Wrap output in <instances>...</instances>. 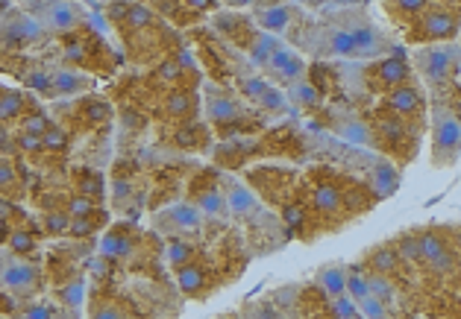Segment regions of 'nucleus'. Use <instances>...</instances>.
<instances>
[{
	"label": "nucleus",
	"mask_w": 461,
	"mask_h": 319,
	"mask_svg": "<svg viewBox=\"0 0 461 319\" xmlns=\"http://www.w3.org/2000/svg\"><path fill=\"white\" fill-rule=\"evenodd\" d=\"M461 149V121L447 111V109H435V138H432V156L438 164H450Z\"/></svg>",
	"instance_id": "1"
},
{
	"label": "nucleus",
	"mask_w": 461,
	"mask_h": 319,
	"mask_svg": "<svg viewBox=\"0 0 461 319\" xmlns=\"http://www.w3.org/2000/svg\"><path fill=\"white\" fill-rule=\"evenodd\" d=\"M162 76H164V79H174V76H179V68H176V65H164V68H162Z\"/></svg>",
	"instance_id": "57"
},
{
	"label": "nucleus",
	"mask_w": 461,
	"mask_h": 319,
	"mask_svg": "<svg viewBox=\"0 0 461 319\" xmlns=\"http://www.w3.org/2000/svg\"><path fill=\"white\" fill-rule=\"evenodd\" d=\"M394 6L400 9V15L411 18V15H420V12L429 9V0H394Z\"/></svg>",
	"instance_id": "41"
},
{
	"label": "nucleus",
	"mask_w": 461,
	"mask_h": 319,
	"mask_svg": "<svg viewBox=\"0 0 461 319\" xmlns=\"http://www.w3.org/2000/svg\"><path fill=\"white\" fill-rule=\"evenodd\" d=\"M68 231H71V234H77V238H86V234H91V231H94V223L89 220V217H74Z\"/></svg>",
	"instance_id": "47"
},
{
	"label": "nucleus",
	"mask_w": 461,
	"mask_h": 319,
	"mask_svg": "<svg viewBox=\"0 0 461 319\" xmlns=\"http://www.w3.org/2000/svg\"><path fill=\"white\" fill-rule=\"evenodd\" d=\"M21 109H24L21 91H15V88H4V91H0V117H4V121H12V117H18Z\"/></svg>",
	"instance_id": "25"
},
{
	"label": "nucleus",
	"mask_w": 461,
	"mask_h": 319,
	"mask_svg": "<svg viewBox=\"0 0 461 319\" xmlns=\"http://www.w3.org/2000/svg\"><path fill=\"white\" fill-rule=\"evenodd\" d=\"M335 4H358V0H335Z\"/></svg>",
	"instance_id": "60"
},
{
	"label": "nucleus",
	"mask_w": 461,
	"mask_h": 319,
	"mask_svg": "<svg viewBox=\"0 0 461 319\" xmlns=\"http://www.w3.org/2000/svg\"><path fill=\"white\" fill-rule=\"evenodd\" d=\"M18 144L27 149V153H36V149H41V147H44V138H41V135H24V132H21Z\"/></svg>",
	"instance_id": "51"
},
{
	"label": "nucleus",
	"mask_w": 461,
	"mask_h": 319,
	"mask_svg": "<svg viewBox=\"0 0 461 319\" xmlns=\"http://www.w3.org/2000/svg\"><path fill=\"white\" fill-rule=\"evenodd\" d=\"M68 211H71V217H91V211H94V203H91L89 196H77V199H71Z\"/></svg>",
	"instance_id": "44"
},
{
	"label": "nucleus",
	"mask_w": 461,
	"mask_h": 319,
	"mask_svg": "<svg viewBox=\"0 0 461 319\" xmlns=\"http://www.w3.org/2000/svg\"><path fill=\"white\" fill-rule=\"evenodd\" d=\"M358 305H356V301L353 299H344V296H338L335 299V316L338 319H358Z\"/></svg>",
	"instance_id": "42"
},
{
	"label": "nucleus",
	"mask_w": 461,
	"mask_h": 319,
	"mask_svg": "<svg viewBox=\"0 0 461 319\" xmlns=\"http://www.w3.org/2000/svg\"><path fill=\"white\" fill-rule=\"evenodd\" d=\"M126 21H129V27H136V29H141V27H147L153 21V12L147 9V6H141V4H133L126 9Z\"/></svg>",
	"instance_id": "38"
},
{
	"label": "nucleus",
	"mask_w": 461,
	"mask_h": 319,
	"mask_svg": "<svg viewBox=\"0 0 461 319\" xmlns=\"http://www.w3.org/2000/svg\"><path fill=\"white\" fill-rule=\"evenodd\" d=\"M89 82L82 79V74L74 71H56L53 74V94H79Z\"/></svg>",
	"instance_id": "22"
},
{
	"label": "nucleus",
	"mask_w": 461,
	"mask_h": 319,
	"mask_svg": "<svg viewBox=\"0 0 461 319\" xmlns=\"http://www.w3.org/2000/svg\"><path fill=\"white\" fill-rule=\"evenodd\" d=\"M329 50L338 56H358V47H356V39L350 29H338L329 36Z\"/></svg>",
	"instance_id": "26"
},
{
	"label": "nucleus",
	"mask_w": 461,
	"mask_h": 319,
	"mask_svg": "<svg viewBox=\"0 0 461 319\" xmlns=\"http://www.w3.org/2000/svg\"><path fill=\"white\" fill-rule=\"evenodd\" d=\"M455 59H461L455 47H423V50H417L415 65L432 86H441V82L455 71Z\"/></svg>",
	"instance_id": "2"
},
{
	"label": "nucleus",
	"mask_w": 461,
	"mask_h": 319,
	"mask_svg": "<svg viewBox=\"0 0 461 319\" xmlns=\"http://www.w3.org/2000/svg\"><path fill=\"white\" fill-rule=\"evenodd\" d=\"M24 319H53L51 316V308H44V305H30L24 311Z\"/></svg>",
	"instance_id": "52"
},
{
	"label": "nucleus",
	"mask_w": 461,
	"mask_h": 319,
	"mask_svg": "<svg viewBox=\"0 0 461 319\" xmlns=\"http://www.w3.org/2000/svg\"><path fill=\"white\" fill-rule=\"evenodd\" d=\"M162 220H171L176 229L191 231V229H200V223H203V211L197 208V205H174V208L164 211Z\"/></svg>",
	"instance_id": "15"
},
{
	"label": "nucleus",
	"mask_w": 461,
	"mask_h": 319,
	"mask_svg": "<svg viewBox=\"0 0 461 319\" xmlns=\"http://www.w3.org/2000/svg\"><path fill=\"white\" fill-rule=\"evenodd\" d=\"M420 252H423V261L429 264L435 273H450L455 266V255L447 249L441 234H435V231L420 234Z\"/></svg>",
	"instance_id": "5"
},
{
	"label": "nucleus",
	"mask_w": 461,
	"mask_h": 319,
	"mask_svg": "<svg viewBox=\"0 0 461 319\" xmlns=\"http://www.w3.org/2000/svg\"><path fill=\"white\" fill-rule=\"evenodd\" d=\"M191 255H194V249H191L186 240H171V243H168V261H171L174 266L191 264Z\"/></svg>",
	"instance_id": "32"
},
{
	"label": "nucleus",
	"mask_w": 461,
	"mask_h": 319,
	"mask_svg": "<svg viewBox=\"0 0 461 319\" xmlns=\"http://www.w3.org/2000/svg\"><path fill=\"white\" fill-rule=\"evenodd\" d=\"M376 132H379V138L405 141V138H408L405 117H400V114H382V117H379V123H376Z\"/></svg>",
	"instance_id": "19"
},
{
	"label": "nucleus",
	"mask_w": 461,
	"mask_h": 319,
	"mask_svg": "<svg viewBox=\"0 0 461 319\" xmlns=\"http://www.w3.org/2000/svg\"><path fill=\"white\" fill-rule=\"evenodd\" d=\"M194 203L206 217H223L226 214V196L223 191H218L215 184H206V188H194Z\"/></svg>",
	"instance_id": "11"
},
{
	"label": "nucleus",
	"mask_w": 461,
	"mask_h": 319,
	"mask_svg": "<svg viewBox=\"0 0 461 319\" xmlns=\"http://www.w3.org/2000/svg\"><path fill=\"white\" fill-rule=\"evenodd\" d=\"M318 281L323 284V290L329 296H344V290H347V273L341 270V266H323V270L318 273Z\"/></svg>",
	"instance_id": "20"
},
{
	"label": "nucleus",
	"mask_w": 461,
	"mask_h": 319,
	"mask_svg": "<svg viewBox=\"0 0 461 319\" xmlns=\"http://www.w3.org/2000/svg\"><path fill=\"white\" fill-rule=\"evenodd\" d=\"M41 138H44V147H47V149H62L65 144H68V141H65V132H62V129H56V126L47 129Z\"/></svg>",
	"instance_id": "46"
},
{
	"label": "nucleus",
	"mask_w": 461,
	"mask_h": 319,
	"mask_svg": "<svg viewBox=\"0 0 461 319\" xmlns=\"http://www.w3.org/2000/svg\"><path fill=\"white\" fill-rule=\"evenodd\" d=\"M206 114L215 123H226V121H235V117L241 114V109H238V103H235L233 97H226V94L212 88L209 91V100H206Z\"/></svg>",
	"instance_id": "9"
},
{
	"label": "nucleus",
	"mask_w": 461,
	"mask_h": 319,
	"mask_svg": "<svg viewBox=\"0 0 461 319\" xmlns=\"http://www.w3.org/2000/svg\"><path fill=\"white\" fill-rule=\"evenodd\" d=\"M276 41L273 39H268V36H259L256 41H253V50H250V59L253 62H259V65H268L271 62V56L276 53Z\"/></svg>",
	"instance_id": "29"
},
{
	"label": "nucleus",
	"mask_w": 461,
	"mask_h": 319,
	"mask_svg": "<svg viewBox=\"0 0 461 319\" xmlns=\"http://www.w3.org/2000/svg\"><path fill=\"white\" fill-rule=\"evenodd\" d=\"M82 296H86V284H82V278H74L71 284L59 287V301H65L68 308H79L82 305Z\"/></svg>",
	"instance_id": "28"
},
{
	"label": "nucleus",
	"mask_w": 461,
	"mask_h": 319,
	"mask_svg": "<svg viewBox=\"0 0 461 319\" xmlns=\"http://www.w3.org/2000/svg\"><path fill=\"white\" fill-rule=\"evenodd\" d=\"M455 246H458V252H461V229H458V234H455Z\"/></svg>",
	"instance_id": "59"
},
{
	"label": "nucleus",
	"mask_w": 461,
	"mask_h": 319,
	"mask_svg": "<svg viewBox=\"0 0 461 319\" xmlns=\"http://www.w3.org/2000/svg\"><path fill=\"white\" fill-rule=\"evenodd\" d=\"M283 220L288 223V229L300 231V229L306 226V214H303V208H297V205H285V208H283Z\"/></svg>",
	"instance_id": "43"
},
{
	"label": "nucleus",
	"mask_w": 461,
	"mask_h": 319,
	"mask_svg": "<svg viewBox=\"0 0 461 319\" xmlns=\"http://www.w3.org/2000/svg\"><path fill=\"white\" fill-rule=\"evenodd\" d=\"M39 278V270L32 264H24V261H6L4 264V287L12 290V293H24L30 290L32 284Z\"/></svg>",
	"instance_id": "8"
},
{
	"label": "nucleus",
	"mask_w": 461,
	"mask_h": 319,
	"mask_svg": "<svg viewBox=\"0 0 461 319\" xmlns=\"http://www.w3.org/2000/svg\"><path fill=\"white\" fill-rule=\"evenodd\" d=\"M385 109H391L394 114H400V117H420L423 114V94L415 88V86H397V88H391L388 100H385Z\"/></svg>",
	"instance_id": "6"
},
{
	"label": "nucleus",
	"mask_w": 461,
	"mask_h": 319,
	"mask_svg": "<svg viewBox=\"0 0 461 319\" xmlns=\"http://www.w3.org/2000/svg\"><path fill=\"white\" fill-rule=\"evenodd\" d=\"M368 281H370V296H376V299H382L385 305L394 299V284L382 276V273H373V276H368Z\"/></svg>",
	"instance_id": "33"
},
{
	"label": "nucleus",
	"mask_w": 461,
	"mask_h": 319,
	"mask_svg": "<svg viewBox=\"0 0 461 319\" xmlns=\"http://www.w3.org/2000/svg\"><path fill=\"white\" fill-rule=\"evenodd\" d=\"M458 4H461V0H458Z\"/></svg>",
	"instance_id": "62"
},
{
	"label": "nucleus",
	"mask_w": 461,
	"mask_h": 319,
	"mask_svg": "<svg viewBox=\"0 0 461 319\" xmlns=\"http://www.w3.org/2000/svg\"><path fill=\"white\" fill-rule=\"evenodd\" d=\"M59 319H65V316H59Z\"/></svg>",
	"instance_id": "61"
},
{
	"label": "nucleus",
	"mask_w": 461,
	"mask_h": 319,
	"mask_svg": "<svg viewBox=\"0 0 461 319\" xmlns=\"http://www.w3.org/2000/svg\"><path fill=\"white\" fill-rule=\"evenodd\" d=\"M350 32H353V39H356L358 56H376V53H382V50H385L382 36H379V32H376L370 24H361V27L350 29Z\"/></svg>",
	"instance_id": "14"
},
{
	"label": "nucleus",
	"mask_w": 461,
	"mask_h": 319,
	"mask_svg": "<svg viewBox=\"0 0 461 319\" xmlns=\"http://www.w3.org/2000/svg\"><path fill=\"white\" fill-rule=\"evenodd\" d=\"M44 21H51V27H56V29H71L79 21V12L68 0H53V4H47V9H44Z\"/></svg>",
	"instance_id": "13"
},
{
	"label": "nucleus",
	"mask_w": 461,
	"mask_h": 319,
	"mask_svg": "<svg viewBox=\"0 0 461 319\" xmlns=\"http://www.w3.org/2000/svg\"><path fill=\"white\" fill-rule=\"evenodd\" d=\"M221 184H223V196H226V205H229V211L233 214H238V217H256L259 214V199H256V194L247 188V184H241V182H235V179H221Z\"/></svg>",
	"instance_id": "4"
},
{
	"label": "nucleus",
	"mask_w": 461,
	"mask_h": 319,
	"mask_svg": "<svg viewBox=\"0 0 461 319\" xmlns=\"http://www.w3.org/2000/svg\"><path fill=\"white\" fill-rule=\"evenodd\" d=\"M347 293H350V299L358 305L361 299L370 296V281H368L365 276H358V273H350V276H347Z\"/></svg>",
	"instance_id": "35"
},
{
	"label": "nucleus",
	"mask_w": 461,
	"mask_h": 319,
	"mask_svg": "<svg viewBox=\"0 0 461 319\" xmlns=\"http://www.w3.org/2000/svg\"><path fill=\"white\" fill-rule=\"evenodd\" d=\"M338 135L347 138V141H353V144H368V141H370V129H368L365 123L344 121V123H338Z\"/></svg>",
	"instance_id": "27"
},
{
	"label": "nucleus",
	"mask_w": 461,
	"mask_h": 319,
	"mask_svg": "<svg viewBox=\"0 0 461 319\" xmlns=\"http://www.w3.org/2000/svg\"><path fill=\"white\" fill-rule=\"evenodd\" d=\"M397 184H400V176L397 170L388 164V161H376L373 164V173H370V188L376 194V199H385L391 196L394 191H397Z\"/></svg>",
	"instance_id": "10"
},
{
	"label": "nucleus",
	"mask_w": 461,
	"mask_h": 319,
	"mask_svg": "<svg viewBox=\"0 0 461 319\" xmlns=\"http://www.w3.org/2000/svg\"><path fill=\"white\" fill-rule=\"evenodd\" d=\"M129 249H133V240H129L126 229H115L103 238V255L106 258H126Z\"/></svg>",
	"instance_id": "18"
},
{
	"label": "nucleus",
	"mask_w": 461,
	"mask_h": 319,
	"mask_svg": "<svg viewBox=\"0 0 461 319\" xmlns=\"http://www.w3.org/2000/svg\"><path fill=\"white\" fill-rule=\"evenodd\" d=\"M44 229H47V231H53V234L68 231V229H71V217H68V214H59V211L47 214V217H44Z\"/></svg>",
	"instance_id": "40"
},
{
	"label": "nucleus",
	"mask_w": 461,
	"mask_h": 319,
	"mask_svg": "<svg viewBox=\"0 0 461 319\" xmlns=\"http://www.w3.org/2000/svg\"><path fill=\"white\" fill-rule=\"evenodd\" d=\"M229 6H247V4H259V0H223Z\"/></svg>",
	"instance_id": "58"
},
{
	"label": "nucleus",
	"mask_w": 461,
	"mask_h": 319,
	"mask_svg": "<svg viewBox=\"0 0 461 319\" xmlns=\"http://www.w3.org/2000/svg\"><path fill=\"white\" fill-rule=\"evenodd\" d=\"M341 199H344V208H350V211H368V208L376 203L373 194L368 196V188H365V184H356V188L344 191Z\"/></svg>",
	"instance_id": "24"
},
{
	"label": "nucleus",
	"mask_w": 461,
	"mask_h": 319,
	"mask_svg": "<svg viewBox=\"0 0 461 319\" xmlns=\"http://www.w3.org/2000/svg\"><path fill=\"white\" fill-rule=\"evenodd\" d=\"M259 103L265 109H283V94H279L276 88H265V94L259 97Z\"/></svg>",
	"instance_id": "48"
},
{
	"label": "nucleus",
	"mask_w": 461,
	"mask_h": 319,
	"mask_svg": "<svg viewBox=\"0 0 461 319\" xmlns=\"http://www.w3.org/2000/svg\"><path fill=\"white\" fill-rule=\"evenodd\" d=\"M376 76H379L382 86L397 88V86H405V82H408L411 68H408V62H403V59H385V62L376 65Z\"/></svg>",
	"instance_id": "12"
},
{
	"label": "nucleus",
	"mask_w": 461,
	"mask_h": 319,
	"mask_svg": "<svg viewBox=\"0 0 461 319\" xmlns=\"http://www.w3.org/2000/svg\"><path fill=\"white\" fill-rule=\"evenodd\" d=\"M0 182H4V188H12V182H15V173H12V164L4 158L0 161Z\"/></svg>",
	"instance_id": "53"
},
{
	"label": "nucleus",
	"mask_w": 461,
	"mask_h": 319,
	"mask_svg": "<svg viewBox=\"0 0 461 319\" xmlns=\"http://www.w3.org/2000/svg\"><path fill=\"white\" fill-rule=\"evenodd\" d=\"M86 194H89V196H97V194H100V179H89V182H86Z\"/></svg>",
	"instance_id": "55"
},
{
	"label": "nucleus",
	"mask_w": 461,
	"mask_h": 319,
	"mask_svg": "<svg viewBox=\"0 0 461 319\" xmlns=\"http://www.w3.org/2000/svg\"><path fill=\"white\" fill-rule=\"evenodd\" d=\"M291 100L294 103H300V106H318L320 94H318L315 86H309V82H297V86L291 88Z\"/></svg>",
	"instance_id": "34"
},
{
	"label": "nucleus",
	"mask_w": 461,
	"mask_h": 319,
	"mask_svg": "<svg viewBox=\"0 0 461 319\" xmlns=\"http://www.w3.org/2000/svg\"><path fill=\"white\" fill-rule=\"evenodd\" d=\"M47 129H51V123H47V117L41 111L24 117V135H44Z\"/></svg>",
	"instance_id": "39"
},
{
	"label": "nucleus",
	"mask_w": 461,
	"mask_h": 319,
	"mask_svg": "<svg viewBox=\"0 0 461 319\" xmlns=\"http://www.w3.org/2000/svg\"><path fill=\"white\" fill-rule=\"evenodd\" d=\"M265 82H261V79H256V76H250V79H244V94L247 97H253V100H259L261 94H265Z\"/></svg>",
	"instance_id": "49"
},
{
	"label": "nucleus",
	"mask_w": 461,
	"mask_h": 319,
	"mask_svg": "<svg viewBox=\"0 0 461 319\" xmlns=\"http://www.w3.org/2000/svg\"><path fill=\"white\" fill-rule=\"evenodd\" d=\"M9 249L15 252V255H30V252L36 249V238H32V231L15 229L12 238H9Z\"/></svg>",
	"instance_id": "30"
},
{
	"label": "nucleus",
	"mask_w": 461,
	"mask_h": 319,
	"mask_svg": "<svg viewBox=\"0 0 461 319\" xmlns=\"http://www.w3.org/2000/svg\"><path fill=\"white\" fill-rule=\"evenodd\" d=\"M417 24H420V29L415 32V39H420V41H450L458 32V12H453L447 6H435V9H426V15Z\"/></svg>",
	"instance_id": "3"
},
{
	"label": "nucleus",
	"mask_w": 461,
	"mask_h": 319,
	"mask_svg": "<svg viewBox=\"0 0 461 319\" xmlns=\"http://www.w3.org/2000/svg\"><path fill=\"white\" fill-rule=\"evenodd\" d=\"M186 4H188L191 9H209L212 4H215V0H186Z\"/></svg>",
	"instance_id": "56"
},
{
	"label": "nucleus",
	"mask_w": 461,
	"mask_h": 319,
	"mask_svg": "<svg viewBox=\"0 0 461 319\" xmlns=\"http://www.w3.org/2000/svg\"><path fill=\"white\" fill-rule=\"evenodd\" d=\"M91 319H121V313L115 311V308H97Z\"/></svg>",
	"instance_id": "54"
},
{
	"label": "nucleus",
	"mask_w": 461,
	"mask_h": 319,
	"mask_svg": "<svg viewBox=\"0 0 461 319\" xmlns=\"http://www.w3.org/2000/svg\"><path fill=\"white\" fill-rule=\"evenodd\" d=\"M358 311L365 319H388V311H385V301L376 299V296H368L358 301Z\"/></svg>",
	"instance_id": "37"
},
{
	"label": "nucleus",
	"mask_w": 461,
	"mask_h": 319,
	"mask_svg": "<svg viewBox=\"0 0 461 319\" xmlns=\"http://www.w3.org/2000/svg\"><path fill=\"white\" fill-rule=\"evenodd\" d=\"M86 111H89L91 121H106V117H109V106L106 103H97V100H91V103L86 106Z\"/></svg>",
	"instance_id": "50"
},
{
	"label": "nucleus",
	"mask_w": 461,
	"mask_h": 319,
	"mask_svg": "<svg viewBox=\"0 0 461 319\" xmlns=\"http://www.w3.org/2000/svg\"><path fill=\"white\" fill-rule=\"evenodd\" d=\"M397 252H400V258H405V261H423L420 238H411V234H403V238L397 240Z\"/></svg>",
	"instance_id": "36"
},
{
	"label": "nucleus",
	"mask_w": 461,
	"mask_h": 319,
	"mask_svg": "<svg viewBox=\"0 0 461 319\" xmlns=\"http://www.w3.org/2000/svg\"><path fill=\"white\" fill-rule=\"evenodd\" d=\"M311 203H315V208L318 211H323V214H335L341 205H344V199H341V191L335 188V184H318L315 188V194H311Z\"/></svg>",
	"instance_id": "16"
},
{
	"label": "nucleus",
	"mask_w": 461,
	"mask_h": 319,
	"mask_svg": "<svg viewBox=\"0 0 461 319\" xmlns=\"http://www.w3.org/2000/svg\"><path fill=\"white\" fill-rule=\"evenodd\" d=\"M397 261H400V252L397 246H382V249H376L373 255H370V266H373V273H394L397 270Z\"/></svg>",
	"instance_id": "23"
},
{
	"label": "nucleus",
	"mask_w": 461,
	"mask_h": 319,
	"mask_svg": "<svg viewBox=\"0 0 461 319\" xmlns=\"http://www.w3.org/2000/svg\"><path fill=\"white\" fill-rule=\"evenodd\" d=\"M194 106V100L188 91H171L168 100H164V109H168L171 114H188Z\"/></svg>",
	"instance_id": "31"
},
{
	"label": "nucleus",
	"mask_w": 461,
	"mask_h": 319,
	"mask_svg": "<svg viewBox=\"0 0 461 319\" xmlns=\"http://www.w3.org/2000/svg\"><path fill=\"white\" fill-rule=\"evenodd\" d=\"M291 21V9L288 6H268L259 12V24L265 27L268 32H283Z\"/></svg>",
	"instance_id": "21"
},
{
	"label": "nucleus",
	"mask_w": 461,
	"mask_h": 319,
	"mask_svg": "<svg viewBox=\"0 0 461 319\" xmlns=\"http://www.w3.org/2000/svg\"><path fill=\"white\" fill-rule=\"evenodd\" d=\"M30 88H36L41 94H53V76H44V74H30L27 76Z\"/></svg>",
	"instance_id": "45"
},
{
	"label": "nucleus",
	"mask_w": 461,
	"mask_h": 319,
	"mask_svg": "<svg viewBox=\"0 0 461 319\" xmlns=\"http://www.w3.org/2000/svg\"><path fill=\"white\" fill-rule=\"evenodd\" d=\"M203 281H206V276H203V270H200V266H197V264L176 266V284H179V290H183V293H188V296L200 293Z\"/></svg>",
	"instance_id": "17"
},
{
	"label": "nucleus",
	"mask_w": 461,
	"mask_h": 319,
	"mask_svg": "<svg viewBox=\"0 0 461 319\" xmlns=\"http://www.w3.org/2000/svg\"><path fill=\"white\" fill-rule=\"evenodd\" d=\"M268 68H271V74H273L276 79H283V82H300L303 74H306L303 59L294 53V50H283V47H279L276 53L271 56Z\"/></svg>",
	"instance_id": "7"
}]
</instances>
